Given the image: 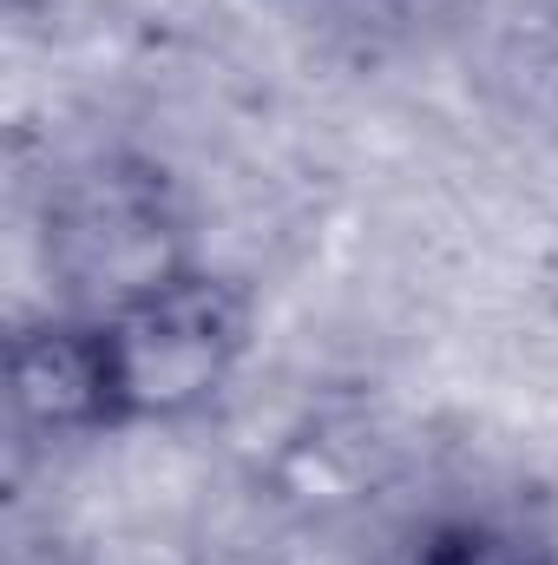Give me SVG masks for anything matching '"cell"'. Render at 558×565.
<instances>
[{"instance_id":"cell-1","label":"cell","mask_w":558,"mask_h":565,"mask_svg":"<svg viewBox=\"0 0 558 565\" xmlns=\"http://www.w3.org/2000/svg\"><path fill=\"white\" fill-rule=\"evenodd\" d=\"M112 362V402H119V434L132 427H178L204 415L230 375L250 355L257 335V302L250 289L211 264H178L151 289L93 309Z\"/></svg>"},{"instance_id":"cell-2","label":"cell","mask_w":558,"mask_h":565,"mask_svg":"<svg viewBox=\"0 0 558 565\" xmlns=\"http://www.w3.org/2000/svg\"><path fill=\"white\" fill-rule=\"evenodd\" d=\"M46 277H60L66 309H112L191 264L178 244V211L164 171L139 158H93L46 184Z\"/></svg>"},{"instance_id":"cell-3","label":"cell","mask_w":558,"mask_h":565,"mask_svg":"<svg viewBox=\"0 0 558 565\" xmlns=\"http://www.w3.org/2000/svg\"><path fill=\"white\" fill-rule=\"evenodd\" d=\"M7 402L13 422L40 440H99L119 434L112 362L93 309H46L7 342Z\"/></svg>"},{"instance_id":"cell-4","label":"cell","mask_w":558,"mask_h":565,"mask_svg":"<svg viewBox=\"0 0 558 565\" xmlns=\"http://www.w3.org/2000/svg\"><path fill=\"white\" fill-rule=\"evenodd\" d=\"M408 565H558V553L493 513H440L427 520L408 546Z\"/></svg>"},{"instance_id":"cell-5","label":"cell","mask_w":558,"mask_h":565,"mask_svg":"<svg viewBox=\"0 0 558 565\" xmlns=\"http://www.w3.org/2000/svg\"><path fill=\"white\" fill-rule=\"evenodd\" d=\"M13 565H86V559L66 553V546H26V553H13Z\"/></svg>"}]
</instances>
